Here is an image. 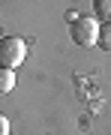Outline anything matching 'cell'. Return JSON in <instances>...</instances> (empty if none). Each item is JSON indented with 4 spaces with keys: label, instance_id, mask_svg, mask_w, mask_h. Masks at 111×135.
Returning a JSON list of instances; mask_svg holds the SVG:
<instances>
[{
    "label": "cell",
    "instance_id": "6da1fadb",
    "mask_svg": "<svg viewBox=\"0 0 111 135\" xmlns=\"http://www.w3.org/2000/svg\"><path fill=\"white\" fill-rule=\"evenodd\" d=\"M69 36H72V42L81 45V48L96 45V36H99L96 18H90V15H75V18H69Z\"/></svg>",
    "mask_w": 111,
    "mask_h": 135
},
{
    "label": "cell",
    "instance_id": "7a4b0ae2",
    "mask_svg": "<svg viewBox=\"0 0 111 135\" xmlns=\"http://www.w3.org/2000/svg\"><path fill=\"white\" fill-rule=\"evenodd\" d=\"M24 57H27L24 39H18V36H3V39H0V66L15 69V66L24 63Z\"/></svg>",
    "mask_w": 111,
    "mask_h": 135
},
{
    "label": "cell",
    "instance_id": "3957f363",
    "mask_svg": "<svg viewBox=\"0 0 111 135\" xmlns=\"http://www.w3.org/2000/svg\"><path fill=\"white\" fill-rule=\"evenodd\" d=\"M96 45L102 51L111 54V21H105V24H99V36H96Z\"/></svg>",
    "mask_w": 111,
    "mask_h": 135
},
{
    "label": "cell",
    "instance_id": "277c9868",
    "mask_svg": "<svg viewBox=\"0 0 111 135\" xmlns=\"http://www.w3.org/2000/svg\"><path fill=\"white\" fill-rule=\"evenodd\" d=\"M12 87H15V69L0 66V96H3V93H9Z\"/></svg>",
    "mask_w": 111,
    "mask_h": 135
},
{
    "label": "cell",
    "instance_id": "5b68a950",
    "mask_svg": "<svg viewBox=\"0 0 111 135\" xmlns=\"http://www.w3.org/2000/svg\"><path fill=\"white\" fill-rule=\"evenodd\" d=\"M93 12H96V18L102 24L111 21V0H93Z\"/></svg>",
    "mask_w": 111,
    "mask_h": 135
},
{
    "label": "cell",
    "instance_id": "8992f818",
    "mask_svg": "<svg viewBox=\"0 0 111 135\" xmlns=\"http://www.w3.org/2000/svg\"><path fill=\"white\" fill-rule=\"evenodd\" d=\"M0 135H9V120L0 114Z\"/></svg>",
    "mask_w": 111,
    "mask_h": 135
}]
</instances>
